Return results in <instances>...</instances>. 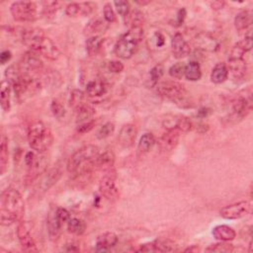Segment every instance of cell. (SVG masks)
I'll use <instances>...</instances> for the list:
<instances>
[{
	"instance_id": "6da1fadb",
	"label": "cell",
	"mask_w": 253,
	"mask_h": 253,
	"mask_svg": "<svg viewBox=\"0 0 253 253\" xmlns=\"http://www.w3.org/2000/svg\"><path fill=\"white\" fill-rule=\"evenodd\" d=\"M25 213V202L21 193L7 188L0 198V221L2 225H11L20 222Z\"/></svg>"
},
{
	"instance_id": "7a4b0ae2",
	"label": "cell",
	"mask_w": 253,
	"mask_h": 253,
	"mask_svg": "<svg viewBox=\"0 0 253 253\" xmlns=\"http://www.w3.org/2000/svg\"><path fill=\"white\" fill-rule=\"evenodd\" d=\"M21 40L30 51L35 52L50 60H56L60 56V51L57 46L40 29L30 28L23 30Z\"/></svg>"
},
{
	"instance_id": "3957f363",
	"label": "cell",
	"mask_w": 253,
	"mask_h": 253,
	"mask_svg": "<svg viewBox=\"0 0 253 253\" xmlns=\"http://www.w3.org/2000/svg\"><path fill=\"white\" fill-rule=\"evenodd\" d=\"M99 153V147L94 144H88L79 148L67 161L66 168L68 173L73 178L89 173L94 169V161Z\"/></svg>"
},
{
	"instance_id": "277c9868",
	"label": "cell",
	"mask_w": 253,
	"mask_h": 253,
	"mask_svg": "<svg viewBox=\"0 0 253 253\" xmlns=\"http://www.w3.org/2000/svg\"><path fill=\"white\" fill-rule=\"evenodd\" d=\"M156 90L161 97L172 101L180 108L191 107L190 94L179 82L171 80L160 82L157 84Z\"/></svg>"
},
{
	"instance_id": "5b68a950",
	"label": "cell",
	"mask_w": 253,
	"mask_h": 253,
	"mask_svg": "<svg viewBox=\"0 0 253 253\" xmlns=\"http://www.w3.org/2000/svg\"><path fill=\"white\" fill-rule=\"evenodd\" d=\"M28 142L38 153L46 152L54 142V136L50 128L41 121H36L28 129Z\"/></svg>"
},
{
	"instance_id": "8992f818",
	"label": "cell",
	"mask_w": 253,
	"mask_h": 253,
	"mask_svg": "<svg viewBox=\"0 0 253 253\" xmlns=\"http://www.w3.org/2000/svg\"><path fill=\"white\" fill-rule=\"evenodd\" d=\"M143 35V28L129 29V31L117 41L114 47L115 55L123 59L131 58L137 53Z\"/></svg>"
},
{
	"instance_id": "52a82bcc",
	"label": "cell",
	"mask_w": 253,
	"mask_h": 253,
	"mask_svg": "<svg viewBox=\"0 0 253 253\" xmlns=\"http://www.w3.org/2000/svg\"><path fill=\"white\" fill-rule=\"evenodd\" d=\"M252 110L251 87L237 94L231 101V113L227 116L228 125H235L241 122Z\"/></svg>"
},
{
	"instance_id": "ba28073f",
	"label": "cell",
	"mask_w": 253,
	"mask_h": 253,
	"mask_svg": "<svg viewBox=\"0 0 253 253\" xmlns=\"http://www.w3.org/2000/svg\"><path fill=\"white\" fill-rule=\"evenodd\" d=\"M10 12L17 22H34L38 19V7L32 1H16L10 6Z\"/></svg>"
},
{
	"instance_id": "9c48e42d",
	"label": "cell",
	"mask_w": 253,
	"mask_h": 253,
	"mask_svg": "<svg viewBox=\"0 0 253 253\" xmlns=\"http://www.w3.org/2000/svg\"><path fill=\"white\" fill-rule=\"evenodd\" d=\"M117 172L114 167L105 171V174L99 182V191L103 197H105L109 202H115L120 197L119 189L116 186Z\"/></svg>"
},
{
	"instance_id": "30bf717a",
	"label": "cell",
	"mask_w": 253,
	"mask_h": 253,
	"mask_svg": "<svg viewBox=\"0 0 253 253\" xmlns=\"http://www.w3.org/2000/svg\"><path fill=\"white\" fill-rule=\"evenodd\" d=\"M48 165L49 158L43 153H40V155L37 156L35 162L27 167V172L24 176V185L26 187L31 186L40 176H42L47 171Z\"/></svg>"
},
{
	"instance_id": "8fae6325",
	"label": "cell",
	"mask_w": 253,
	"mask_h": 253,
	"mask_svg": "<svg viewBox=\"0 0 253 253\" xmlns=\"http://www.w3.org/2000/svg\"><path fill=\"white\" fill-rule=\"evenodd\" d=\"M252 211V204L250 201H240L223 208L220 215L225 220H238L246 217Z\"/></svg>"
},
{
	"instance_id": "7c38bea8",
	"label": "cell",
	"mask_w": 253,
	"mask_h": 253,
	"mask_svg": "<svg viewBox=\"0 0 253 253\" xmlns=\"http://www.w3.org/2000/svg\"><path fill=\"white\" fill-rule=\"evenodd\" d=\"M162 126L166 131L173 130L182 133H188L193 128L191 120L183 115H167L162 121Z\"/></svg>"
},
{
	"instance_id": "4fadbf2b",
	"label": "cell",
	"mask_w": 253,
	"mask_h": 253,
	"mask_svg": "<svg viewBox=\"0 0 253 253\" xmlns=\"http://www.w3.org/2000/svg\"><path fill=\"white\" fill-rule=\"evenodd\" d=\"M18 66L24 73L33 75L43 69L44 62L41 59L40 55L35 52L29 51L22 56Z\"/></svg>"
},
{
	"instance_id": "5bb4252c",
	"label": "cell",
	"mask_w": 253,
	"mask_h": 253,
	"mask_svg": "<svg viewBox=\"0 0 253 253\" xmlns=\"http://www.w3.org/2000/svg\"><path fill=\"white\" fill-rule=\"evenodd\" d=\"M17 237L21 247L26 252H38L39 249L26 223L21 222L17 226Z\"/></svg>"
},
{
	"instance_id": "9a60e30c",
	"label": "cell",
	"mask_w": 253,
	"mask_h": 253,
	"mask_svg": "<svg viewBox=\"0 0 253 253\" xmlns=\"http://www.w3.org/2000/svg\"><path fill=\"white\" fill-rule=\"evenodd\" d=\"M172 55L175 58L180 59L189 56L191 49L181 33H176L171 40Z\"/></svg>"
},
{
	"instance_id": "2e32d148",
	"label": "cell",
	"mask_w": 253,
	"mask_h": 253,
	"mask_svg": "<svg viewBox=\"0 0 253 253\" xmlns=\"http://www.w3.org/2000/svg\"><path fill=\"white\" fill-rule=\"evenodd\" d=\"M61 175H62V170L58 166L52 168V169L49 170L47 173L45 172V175L43 176V178L38 184V191L42 193L49 191L54 185L57 183Z\"/></svg>"
},
{
	"instance_id": "e0dca14e",
	"label": "cell",
	"mask_w": 253,
	"mask_h": 253,
	"mask_svg": "<svg viewBox=\"0 0 253 253\" xmlns=\"http://www.w3.org/2000/svg\"><path fill=\"white\" fill-rule=\"evenodd\" d=\"M226 66L228 73L230 72L235 81L243 80L248 71V66L244 58H228V64Z\"/></svg>"
},
{
	"instance_id": "ac0fdd59",
	"label": "cell",
	"mask_w": 253,
	"mask_h": 253,
	"mask_svg": "<svg viewBox=\"0 0 253 253\" xmlns=\"http://www.w3.org/2000/svg\"><path fill=\"white\" fill-rule=\"evenodd\" d=\"M180 135L178 131H166L158 139L157 144L162 151H171L173 150L179 142Z\"/></svg>"
},
{
	"instance_id": "d6986e66",
	"label": "cell",
	"mask_w": 253,
	"mask_h": 253,
	"mask_svg": "<svg viewBox=\"0 0 253 253\" xmlns=\"http://www.w3.org/2000/svg\"><path fill=\"white\" fill-rule=\"evenodd\" d=\"M115 159V153L111 149H106L104 152L99 153L95 158L94 169L105 172L114 167Z\"/></svg>"
},
{
	"instance_id": "ffe728a7",
	"label": "cell",
	"mask_w": 253,
	"mask_h": 253,
	"mask_svg": "<svg viewBox=\"0 0 253 253\" xmlns=\"http://www.w3.org/2000/svg\"><path fill=\"white\" fill-rule=\"evenodd\" d=\"M107 91L106 82L100 78L95 77L89 80L85 86V94L90 98H96L104 95Z\"/></svg>"
},
{
	"instance_id": "44dd1931",
	"label": "cell",
	"mask_w": 253,
	"mask_h": 253,
	"mask_svg": "<svg viewBox=\"0 0 253 253\" xmlns=\"http://www.w3.org/2000/svg\"><path fill=\"white\" fill-rule=\"evenodd\" d=\"M138 130L135 125L127 124L122 127L119 133L118 141L123 147H131L136 141Z\"/></svg>"
},
{
	"instance_id": "7402d4cb",
	"label": "cell",
	"mask_w": 253,
	"mask_h": 253,
	"mask_svg": "<svg viewBox=\"0 0 253 253\" xmlns=\"http://www.w3.org/2000/svg\"><path fill=\"white\" fill-rule=\"evenodd\" d=\"M118 243V236L112 231H107L100 234L96 239V250L100 252L109 251Z\"/></svg>"
},
{
	"instance_id": "603a6c76",
	"label": "cell",
	"mask_w": 253,
	"mask_h": 253,
	"mask_svg": "<svg viewBox=\"0 0 253 253\" xmlns=\"http://www.w3.org/2000/svg\"><path fill=\"white\" fill-rule=\"evenodd\" d=\"M252 49V37L251 35L245 36V38L237 42L231 49L228 58H243L244 55Z\"/></svg>"
},
{
	"instance_id": "cb8c5ba5",
	"label": "cell",
	"mask_w": 253,
	"mask_h": 253,
	"mask_svg": "<svg viewBox=\"0 0 253 253\" xmlns=\"http://www.w3.org/2000/svg\"><path fill=\"white\" fill-rule=\"evenodd\" d=\"M252 25V12L242 10L238 12L234 18V27L238 33H244L250 29Z\"/></svg>"
},
{
	"instance_id": "d4e9b609",
	"label": "cell",
	"mask_w": 253,
	"mask_h": 253,
	"mask_svg": "<svg viewBox=\"0 0 253 253\" xmlns=\"http://www.w3.org/2000/svg\"><path fill=\"white\" fill-rule=\"evenodd\" d=\"M212 234L219 241H231L235 238V230L226 225H220L213 228Z\"/></svg>"
},
{
	"instance_id": "484cf974",
	"label": "cell",
	"mask_w": 253,
	"mask_h": 253,
	"mask_svg": "<svg viewBox=\"0 0 253 253\" xmlns=\"http://www.w3.org/2000/svg\"><path fill=\"white\" fill-rule=\"evenodd\" d=\"M48 232H49V237L52 241H56L61 234V226L62 225L58 222L56 216V211L50 213L48 217Z\"/></svg>"
},
{
	"instance_id": "4316f807",
	"label": "cell",
	"mask_w": 253,
	"mask_h": 253,
	"mask_svg": "<svg viewBox=\"0 0 253 253\" xmlns=\"http://www.w3.org/2000/svg\"><path fill=\"white\" fill-rule=\"evenodd\" d=\"M11 84L7 80H2L1 89H0V103L4 112H9L11 108Z\"/></svg>"
},
{
	"instance_id": "83f0119b",
	"label": "cell",
	"mask_w": 253,
	"mask_h": 253,
	"mask_svg": "<svg viewBox=\"0 0 253 253\" xmlns=\"http://www.w3.org/2000/svg\"><path fill=\"white\" fill-rule=\"evenodd\" d=\"M108 28V23L105 20L96 18L88 22V24L84 28V34L87 36H97L98 33L105 32Z\"/></svg>"
},
{
	"instance_id": "f1b7e54d",
	"label": "cell",
	"mask_w": 253,
	"mask_h": 253,
	"mask_svg": "<svg viewBox=\"0 0 253 253\" xmlns=\"http://www.w3.org/2000/svg\"><path fill=\"white\" fill-rule=\"evenodd\" d=\"M75 111H76V124L77 125L94 120L93 118L95 116V110L88 104L82 105Z\"/></svg>"
},
{
	"instance_id": "f546056e",
	"label": "cell",
	"mask_w": 253,
	"mask_h": 253,
	"mask_svg": "<svg viewBox=\"0 0 253 253\" xmlns=\"http://www.w3.org/2000/svg\"><path fill=\"white\" fill-rule=\"evenodd\" d=\"M124 20H125V24L129 27V29L142 28L144 24V15L141 10L135 9V10H131L128 16Z\"/></svg>"
},
{
	"instance_id": "4dcf8cb0",
	"label": "cell",
	"mask_w": 253,
	"mask_h": 253,
	"mask_svg": "<svg viewBox=\"0 0 253 253\" xmlns=\"http://www.w3.org/2000/svg\"><path fill=\"white\" fill-rule=\"evenodd\" d=\"M9 158V150H8V139L5 135L1 137V144H0V174L3 175L7 170Z\"/></svg>"
},
{
	"instance_id": "1f68e13d",
	"label": "cell",
	"mask_w": 253,
	"mask_h": 253,
	"mask_svg": "<svg viewBox=\"0 0 253 253\" xmlns=\"http://www.w3.org/2000/svg\"><path fill=\"white\" fill-rule=\"evenodd\" d=\"M228 77V69L225 62H219L215 65L211 73V80L216 84L224 83Z\"/></svg>"
},
{
	"instance_id": "d6a6232c",
	"label": "cell",
	"mask_w": 253,
	"mask_h": 253,
	"mask_svg": "<svg viewBox=\"0 0 253 253\" xmlns=\"http://www.w3.org/2000/svg\"><path fill=\"white\" fill-rule=\"evenodd\" d=\"M184 76L189 81H198L202 77V69L201 65L196 60H191L185 66V74Z\"/></svg>"
},
{
	"instance_id": "836d02e7",
	"label": "cell",
	"mask_w": 253,
	"mask_h": 253,
	"mask_svg": "<svg viewBox=\"0 0 253 253\" xmlns=\"http://www.w3.org/2000/svg\"><path fill=\"white\" fill-rule=\"evenodd\" d=\"M103 43H104V39L99 35L89 37L85 42V48H86L87 54L90 56H96L100 52Z\"/></svg>"
},
{
	"instance_id": "e575fe53",
	"label": "cell",
	"mask_w": 253,
	"mask_h": 253,
	"mask_svg": "<svg viewBox=\"0 0 253 253\" xmlns=\"http://www.w3.org/2000/svg\"><path fill=\"white\" fill-rule=\"evenodd\" d=\"M155 143H156V140H155L154 136L151 133H145L144 135H142V137L141 138V140L139 141L138 150L141 154L147 153L148 151H150L152 149V147L154 146Z\"/></svg>"
},
{
	"instance_id": "d590c367",
	"label": "cell",
	"mask_w": 253,
	"mask_h": 253,
	"mask_svg": "<svg viewBox=\"0 0 253 253\" xmlns=\"http://www.w3.org/2000/svg\"><path fill=\"white\" fill-rule=\"evenodd\" d=\"M154 252H173L176 251V244L170 239H156L152 241Z\"/></svg>"
},
{
	"instance_id": "8d00e7d4",
	"label": "cell",
	"mask_w": 253,
	"mask_h": 253,
	"mask_svg": "<svg viewBox=\"0 0 253 253\" xmlns=\"http://www.w3.org/2000/svg\"><path fill=\"white\" fill-rule=\"evenodd\" d=\"M86 225L82 220L72 218L67 222V230L75 235H81L85 232Z\"/></svg>"
},
{
	"instance_id": "74e56055",
	"label": "cell",
	"mask_w": 253,
	"mask_h": 253,
	"mask_svg": "<svg viewBox=\"0 0 253 253\" xmlns=\"http://www.w3.org/2000/svg\"><path fill=\"white\" fill-rule=\"evenodd\" d=\"M85 96L86 94L81 90H78V89L73 90L70 94V99H69L70 106H72L75 110L78 109L79 107L85 104V102H84V100H85Z\"/></svg>"
},
{
	"instance_id": "f35d334b",
	"label": "cell",
	"mask_w": 253,
	"mask_h": 253,
	"mask_svg": "<svg viewBox=\"0 0 253 253\" xmlns=\"http://www.w3.org/2000/svg\"><path fill=\"white\" fill-rule=\"evenodd\" d=\"M233 250V245L230 244L229 241H220L206 248L207 252H232Z\"/></svg>"
},
{
	"instance_id": "ab89813d",
	"label": "cell",
	"mask_w": 253,
	"mask_h": 253,
	"mask_svg": "<svg viewBox=\"0 0 253 253\" xmlns=\"http://www.w3.org/2000/svg\"><path fill=\"white\" fill-rule=\"evenodd\" d=\"M164 74V67L162 64L158 63L155 66H153L149 71V80H150V85L154 86L157 85L158 81Z\"/></svg>"
},
{
	"instance_id": "60d3db41",
	"label": "cell",
	"mask_w": 253,
	"mask_h": 253,
	"mask_svg": "<svg viewBox=\"0 0 253 253\" xmlns=\"http://www.w3.org/2000/svg\"><path fill=\"white\" fill-rule=\"evenodd\" d=\"M43 5V14L47 18L54 17L55 14L57 12L60 3L58 1H44Z\"/></svg>"
},
{
	"instance_id": "b9f144b4",
	"label": "cell",
	"mask_w": 253,
	"mask_h": 253,
	"mask_svg": "<svg viewBox=\"0 0 253 253\" xmlns=\"http://www.w3.org/2000/svg\"><path fill=\"white\" fill-rule=\"evenodd\" d=\"M185 66L186 64L184 62H181V61L176 62L173 65H171L169 70H168V73H169V75L172 78L181 79L185 74Z\"/></svg>"
},
{
	"instance_id": "7bdbcfd3",
	"label": "cell",
	"mask_w": 253,
	"mask_h": 253,
	"mask_svg": "<svg viewBox=\"0 0 253 253\" xmlns=\"http://www.w3.org/2000/svg\"><path fill=\"white\" fill-rule=\"evenodd\" d=\"M51 111L53 113V115L56 118V119H61L65 116V108L62 105V103L56 99L53 100L52 104H51Z\"/></svg>"
},
{
	"instance_id": "ee69618b",
	"label": "cell",
	"mask_w": 253,
	"mask_h": 253,
	"mask_svg": "<svg viewBox=\"0 0 253 253\" xmlns=\"http://www.w3.org/2000/svg\"><path fill=\"white\" fill-rule=\"evenodd\" d=\"M114 131H115V125L111 122H108L99 129L96 137L98 140H104V139L110 137L114 133Z\"/></svg>"
},
{
	"instance_id": "f6af8a7d",
	"label": "cell",
	"mask_w": 253,
	"mask_h": 253,
	"mask_svg": "<svg viewBox=\"0 0 253 253\" xmlns=\"http://www.w3.org/2000/svg\"><path fill=\"white\" fill-rule=\"evenodd\" d=\"M115 8L117 10V12L125 19L128 14L131 11V7H130V3L128 1H124V0H119V1H115L114 2Z\"/></svg>"
},
{
	"instance_id": "bcb514c9",
	"label": "cell",
	"mask_w": 253,
	"mask_h": 253,
	"mask_svg": "<svg viewBox=\"0 0 253 253\" xmlns=\"http://www.w3.org/2000/svg\"><path fill=\"white\" fill-rule=\"evenodd\" d=\"M103 14H104V20L107 23H113L116 21V14L111 3H106L104 5Z\"/></svg>"
},
{
	"instance_id": "7dc6e473",
	"label": "cell",
	"mask_w": 253,
	"mask_h": 253,
	"mask_svg": "<svg viewBox=\"0 0 253 253\" xmlns=\"http://www.w3.org/2000/svg\"><path fill=\"white\" fill-rule=\"evenodd\" d=\"M56 219L58 220V222L62 225L71 219L70 213L66 209H63V208H57L56 211Z\"/></svg>"
},
{
	"instance_id": "c3c4849f",
	"label": "cell",
	"mask_w": 253,
	"mask_h": 253,
	"mask_svg": "<svg viewBox=\"0 0 253 253\" xmlns=\"http://www.w3.org/2000/svg\"><path fill=\"white\" fill-rule=\"evenodd\" d=\"M96 8V5L92 2H80V15L87 16L90 15Z\"/></svg>"
},
{
	"instance_id": "681fc988",
	"label": "cell",
	"mask_w": 253,
	"mask_h": 253,
	"mask_svg": "<svg viewBox=\"0 0 253 253\" xmlns=\"http://www.w3.org/2000/svg\"><path fill=\"white\" fill-rule=\"evenodd\" d=\"M65 14L69 17H76L80 15V3H69L65 8Z\"/></svg>"
},
{
	"instance_id": "f907efd6",
	"label": "cell",
	"mask_w": 253,
	"mask_h": 253,
	"mask_svg": "<svg viewBox=\"0 0 253 253\" xmlns=\"http://www.w3.org/2000/svg\"><path fill=\"white\" fill-rule=\"evenodd\" d=\"M94 126H95V120H92V121H89V122H86V123H83V124L77 125L76 132H77L78 134H81V135L87 134V133H89L91 130H93Z\"/></svg>"
},
{
	"instance_id": "816d5d0a",
	"label": "cell",
	"mask_w": 253,
	"mask_h": 253,
	"mask_svg": "<svg viewBox=\"0 0 253 253\" xmlns=\"http://www.w3.org/2000/svg\"><path fill=\"white\" fill-rule=\"evenodd\" d=\"M108 69L112 73H121L124 70V64L119 60H112L108 63Z\"/></svg>"
},
{
	"instance_id": "f5cc1de1",
	"label": "cell",
	"mask_w": 253,
	"mask_h": 253,
	"mask_svg": "<svg viewBox=\"0 0 253 253\" xmlns=\"http://www.w3.org/2000/svg\"><path fill=\"white\" fill-rule=\"evenodd\" d=\"M37 154L35 153V152H33V151H28L27 153H26V155H25V164H26V166L28 167V166H30V165H32L34 162H35V160L37 159Z\"/></svg>"
},
{
	"instance_id": "db71d44e",
	"label": "cell",
	"mask_w": 253,
	"mask_h": 253,
	"mask_svg": "<svg viewBox=\"0 0 253 253\" xmlns=\"http://www.w3.org/2000/svg\"><path fill=\"white\" fill-rule=\"evenodd\" d=\"M153 40H154L155 46H156L157 48L163 47L164 44H165V38H164V36H163L161 33H159V32H157V33L154 34Z\"/></svg>"
},
{
	"instance_id": "11a10c76",
	"label": "cell",
	"mask_w": 253,
	"mask_h": 253,
	"mask_svg": "<svg viewBox=\"0 0 253 253\" xmlns=\"http://www.w3.org/2000/svg\"><path fill=\"white\" fill-rule=\"evenodd\" d=\"M12 57V54L10 51H4L1 54H0V62L1 64H5L7 63Z\"/></svg>"
},
{
	"instance_id": "9f6ffc18",
	"label": "cell",
	"mask_w": 253,
	"mask_h": 253,
	"mask_svg": "<svg viewBox=\"0 0 253 253\" xmlns=\"http://www.w3.org/2000/svg\"><path fill=\"white\" fill-rule=\"evenodd\" d=\"M185 17H186V10L183 8V9H180L177 13V21H176V26H181L182 23L184 22L185 20Z\"/></svg>"
},
{
	"instance_id": "6f0895ef",
	"label": "cell",
	"mask_w": 253,
	"mask_h": 253,
	"mask_svg": "<svg viewBox=\"0 0 253 253\" xmlns=\"http://www.w3.org/2000/svg\"><path fill=\"white\" fill-rule=\"evenodd\" d=\"M225 4V2H224V1H214L213 3H211V6L215 10H220V9L224 8Z\"/></svg>"
},
{
	"instance_id": "680465c9",
	"label": "cell",
	"mask_w": 253,
	"mask_h": 253,
	"mask_svg": "<svg viewBox=\"0 0 253 253\" xmlns=\"http://www.w3.org/2000/svg\"><path fill=\"white\" fill-rule=\"evenodd\" d=\"M211 113V110L210 109H208V108H204V109H201L200 111H199V115L201 116V117H207L209 114Z\"/></svg>"
},
{
	"instance_id": "91938a15",
	"label": "cell",
	"mask_w": 253,
	"mask_h": 253,
	"mask_svg": "<svg viewBox=\"0 0 253 253\" xmlns=\"http://www.w3.org/2000/svg\"><path fill=\"white\" fill-rule=\"evenodd\" d=\"M185 251L186 252H192V251H199V248L196 246V245H193L192 247H189V248H187V249H185Z\"/></svg>"
},
{
	"instance_id": "94428289",
	"label": "cell",
	"mask_w": 253,
	"mask_h": 253,
	"mask_svg": "<svg viewBox=\"0 0 253 253\" xmlns=\"http://www.w3.org/2000/svg\"><path fill=\"white\" fill-rule=\"evenodd\" d=\"M137 4H139V5H147V4H149L150 3V1H137L136 2Z\"/></svg>"
}]
</instances>
